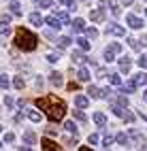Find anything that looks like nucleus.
<instances>
[{
    "label": "nucleus",
    "mask_w": 147,
    "mask_h": 151,
    "mask_svg": "<svg viewBox=\"0 0 147 151\" xmlns=\"http://www.w3.org/2000/svg\"><path fill=\"white\" fill-rule=\"evenodd\" d=\"M9 85H11V81H9V77H6V75H0V87H2V89H6Z\"/></svg>",
    "instance_id": "34"
},
{
    "label": "nucleus",
    "mask_w": 147,
    "mask_h": 151,
    "mask_svg": "<svg viewBox=\"0 0 147 151\" xmlns=\"http://www.w3.org/2000/svg\"><path fill=\"white\" fill-rule=\"evenodd\" d=\"M64 128H66V132H71V134H75V132H77V126H75L73 122H66V126H64Z\"/></svg>",
    "instance_id": "38"
},
{
    "label": "nucleus",
    "mask_w": 147,
    "mask_h": 151,
    "mask_svg": "<svg viewBox=\"0 0 147 151\" xmlns=\"http://www.w3.org/2000/svg\"><path fill=\"white\" fill-rule=\"evenodd\" d=\"M73 60H75V62H90V58L85 55L83 49H79V51H73Z\"/></svg>",
    "instance_id": "10"
},
{
    "label": "nucleus",
    "mask_w": 147,
    "mask_h": 151,
    "mask_svg": "<svg viewBox=\"0 0 147 151\" xmlns=\"http://www.w3.org/2000/svg\"><path fill=\"white\" fill-rule=\"evenodd\" d=\"M28 22H30L32 26H41V24L45 22V19H43L41 15H38V13H30V15H28Z\"/></svg>",
    "instance_id": "13"
},
{
    "label": "nucleus",
    "mask_w": 147,
    "mask_h": 151,
    "mask_svg": "<svg viewBox=\"0 0 147 151\" xmlns=\"http://www.w3.org/2000/svg\"><path fill=\"white\" fill-rule=\"evenodd\" d=\"M66 87H68V89H71V92H75V89H77V83H68Z\"/></svg>",
    "instance_id": "49"
},
{
    "label": "nucleus",
    "mask_w": 147,
    "mask_h": 151,
    "mask_svg": "<svg viewBox=\"0 0 147 151\" xmlns=\"http://www.w3.org/2000/svg\"><path fill=\"white\" fill-rule=\"evenodd\" d=\"M41 87H43V79L38 77V79H36V89H41Z\"/></svg>",
    "instance_id": "48"
},
{
    "label": "nucleus",
    "mask_w": 147,
    "mask_h": 151,
    "mask_svg": "<svg viewBox=\"0 0 147 151\" xmlns=\"http://www.w3.org/2000/svg\"><path fill=\"white\" fill-rule=\"evenodd\" d=\"M36 2L41 4L43 9H51V6H53V0H36Z\"/></svg>",
    "instance_id": "36"
},
{
    "label": "nucleus",
    "mask_w": 147,
    "mask_h": 151,
    "mask_svg": "<svg viewBox=\"0 0 147 151\" xmlns=\"http://www.w3.org/2000/svg\"><path fill=\"white\" fill-rule=\"evenodd\" d=\"M75 104H77V109H87V104H90V98L77 96V98H75Z\"/></svg>",
    "instance_id": "14"
},
{
    "label": "nucleus",
    "mask_w": 147,
    "mask_h": 151,
    "mask_svg": "<svg viewBox=\"0 0 147 151\" xmlns=\"http://www.w3.org/2000/svg\"><path fill=\"white\" fill-rule=\"evenodd\" d=\"M104 60H107V62H115V51H113L111 47L104 51Z\"/></svg>",
    "instance_id": "29"
},
{
    "label": "nucleus",
    "mask_w": 147,
    "mask_h": 151,
    "mask_svg": "<svg viewBox=\"0 0 147 151\" xmlns=\"http://www.w3.org/2000/svg\"><path fill=\"white\" fill-rule=\"evenodd\" d=\"M55 15H58V19L62 22V26H68V24H71V17H68V13H66V11H58Z\"/></svg>",
    "instance_id": "18"
},
{
    "label": "nucleus",
    "mask_w": 147,
    "mask_h": 151,
    "mask_svg": "<svg viewBox=\"0 0 147 151\" xmlns=\"http://www.w3.org/2000/svg\"><path fill=\"white\" fill-rule=\"evenodd\" d=\"M77 79H79L81 83H85V81H90V73H87V68H81L79 73H77Z\"/></svg>",
    "instance_id": "20"
},
{
    "label": "nucleus",
    "mask_w": 147,
    "mask_h": 151,
    "mask_svg": "<svg viewBox=\"0 0 147 151\" xmlns=\"http://www.w3.org/2000/svg\"><path fill=\"white\" fill-rule=\"evenodd\" d=\"M77 43H79V47L83 49V51H90V43H87L83 36H81V38H77Z\"/></svg>",
    "instance_id": "33"
},
{
    "label": "nucleus",
    "mask_w": 147,
    "mask_h": 151,
    "mask_svg": "<svg viewBox=\"0 0 147 151\" xmlns=\"http://www.w3.org/2000/svg\"><path fill=\"white\" fill-rule=\"evenodd\" d=\"M38 45V36L32 34V30L28 28H17L15 30V47L22 51H34Z\"/></svg>",
    "instance_id": "2"
},
{
    "label": "nucleus",
    "mask_w": 147,
    "mask_h": 151,
    "mask_svg": "<svg viewBox=\"0 0 147 151\" xmlns=\"http://www.w3.org/2000/svg\"><path fill=\"white\" fill-rule=\"evenodd\" d=\"M71 28H73V32H83V30H85V22H83V19H75V22H71Z\"/></svg>",
    "instance_id": "11"
},
{
    "label": "nucleus",
    "mask_w": 147,
    "mask_h": 151,
    "mask_svg": "<svg viewBox=\"0 0 147 151\" xmlns=\"http://www.w3.org/2000/svg\"><path fill=\"white\" fill-rule=\"evenodd\" d=\"M141 43H143V45H147V34H145V36L141 38Z\"/></svg>",
    "instance_id": "51"
},
{
    "label": "nucleus",
    "mask_w": 147,
    "mask_h": 151,
    "mask_svg": "<svg viewBox=\"0 0 147 151\" xmlns=\"http://www.w3.org/2000/svg\"><path fill=\"white\" fill-rule=\"evenodd\" d=\"M120 73H122V75H128V73H130V58H128V55L120 58Z\"/></svg>",
    "instance_id": "5"
},
{
    "label": "nucleus",
    "mask_w": 147,
    "mask_h": 151,
    "mask_svg": "<svg viewBox=\"0 0 147 151\" xmlns=\"http://www.w3.org/2000/svg\"><path fill=\"white\" fill-rule=\"evenodd\" d=\"M6 34H11V26H9V22H0V36H6Z\"/></svg>",
    "instance_id": "19"
},
{
    "label": "nucleus",
    "mask_w": 147,
    "mask_h": 151,
    "mask_svg": "<svg viewBox=\"0 0 147 151\" xmlns=\"http://www.w3.org/2000/svg\"><path fill=\"white\" fill-rule=\"evenodd\" d=\"M136 64H139L141 68H147V55H141L139 60H136Z\"/></svg>",
    "instance_id": "43"
},
{
    "label": "nucleus",
    "mask_w": 147,
    "mask_h": 151,
    "mask_svg": "<svg viewBox=\"0 0 147 151\" xmlns=\"http://www.w3.org/2000/svg\"><path fill=\"white\" fill-rule=\"evenodd\" d=\"M64 143H66V145H75V143H77V136H75V134H73V136H66V134H64Z\"/></svg>",
    "instance_id": "42"
},
{
    "label": "nucleus",
    "mask_w": 147,
    "mask_h": 151,
    "mask_svg": "<svg viewBox=\"0 0 147 151\" xmlns=\"http://www.w3.org/2000/svg\"><path fill=\"white\" fill-rule=\"evenodd\" d=\"M0 132H2V124H0Z\"/></svg>",
    "instance_id": "53"
},
{
    "label": "nucleus",
    "mask_w": 147,
    "mask_h": 151,
    "mask_svg": "<svg viewBox=\"0 0 147 151\" xmlns=\"http://www.w3.org/2000/svg\"><path fill=\"white\" fill-rule=\"evenodd\" d=\"M94 122H96L98 126H107V117H104V113H100V111H98V113H94Z\"/></svg>",
    "instance_id": "21"
},
{
    "label": "nucleus",
    "mask_w": 147,
    "mask_h": 151,
    "mask_svg": "<svg viewBox=\"0 0 147 151\" xmlns=\"http://www.w3.org/2000/svg\"><path fill=\"white\" fill-rule=\"evenodd\" d=\"M109 81H111L113 85H117V87H120V85H122V77L117 75V73H111V75H109Z\"/></svg>",
    "instance_id": "27"
},
{
    "label": "nucleus",
    "mask_w": 147,
    "mask_h": 151,
    "mask_svg": "<svg viewBox=\"0 0 147 151\" xmlns=\"http://www.w3.org/2000/svg\"><path fill=\"white\" fill-rule=\"evenodd\" d=\"M128 43H130V47L134 49V51H141V41H136V38H128Z\"/></svg>",
    "instance_id": "30"
},
{
    "label": "nucleus",
    "mask_w": 147,
    "mask_h": 151,
    "mask_svg": "<svg viewBox=\"0 0 147 151\" xmlns=\"http://www.w3.org/2000/svg\"><path fill=\"white\" fill-rule=\"evenodd\" d=\"M115 102H117V104H122V106H128V98H126V94H122V96H117Z\"/></svg>",
    "instance_id": "35"
},
{
    "label": "nucleus",
    "mask_w": 147,
    "mask_h": 151,
    "mask_svg": "<svg viewBox=\"0 0 147 151\" xmlns=\"http://www.w3.org/2000/svg\"><path fill=\"white\" fill-rule=\"evenodd\" d=\"M4 104H6L9 109H13V106H15V98H13V96H6V98H4Z\"/></svg>",
    "instance_id": "41"
},
{
    "label": "nucleus",
    "mask_w": 147,
    "mask_h": 151,
    "mask_svg": "<svg viewBox=\"0 0 147 151\" xmlns=\"http://www.w3.org/2000/svg\"><path fill=\"white\" fill-rule=\"evenodd\" d=\"M41 145H43L45 151H49V149H51V151H60V149H62L60 145H55L53 140H49V138H43V140H41Z\"/></svg>",
    "instance_id": "6"
},
{
    "label": "nucleus",
    "mask_w": 147,
    "mask_h": 151,
    "mask_svg": "<svg viewBox=\"0 0 147 151\" xmlns=\"http://www.w3.org/2000/svg\"><path fill=\"white\" fill-rule=\"evenodd\" d=\"M45 24L51 26L53 30H60V28H62V22L58 19V15H47V17H45Z\"/></svg>",
    "instance_id": "4"
},
{
    "label": "nucleus",
    "mask_w": 147,
    "mask_h": 151,
    "mask_svg": "<svg viewBox=\"0 0 147 151\" xmlns=\"http://www.w3.org/2000/svg\"><path fill=\"white\" fill-rule=\"evenodd\" d=\"M145 2H147V0H145Z\"/></svg>",
    "instance_id": "56"
},
{
    "label": "nucleus",
    "mask_w": 147,
    "mask_h": 151,
    "mask_svg": "<svg viewBox=\"0 0 147 151\" xmlns=\"http://www.w3.org/2000/svg\"><path fill=\"white\" fill-rule=\"evenodd\" d=\"M115 143H120L122 147H130V140H128V136H126L124 132H117L115 134Z\"/></svg>",
    "instance_id": "9"
},
{
    "label": "nucleus",
    "mask_w": 147,
    "mask_h": 151,
    "mask_svg": "<svg viewBox=\"0 0 147 151\" xmlns=\"http://www.w3.org/2000/svg\"><path fill=\"white\" fill-rule=\"evenodd\" d=\"M113 143H115V136H104V138H102V147H104V149H109Z\"/></svg>",
    "instance_id": "31"
},
{
    "label": "nucleus",
    "mask_w": 147,
    "mask_h": 151,
    "mask_svg": "<svg viewBox=\"0 0 147 151\" xmlns=\"http://www.w3.org/2000/svg\"><path fill=\"white\" fill-rule=\"evenodd\" d=\"M0 147H2V140H0Z\"/></svg>",
    "instance_id": "54"
},
{
    "label": "nucleus",
    "mask_w": 147,
    "mask_h": 151,
    "mask_svg": "<svg viewBox=\"0 0 147 151\" xmlns=\"http://www.w3.org/2000/svg\"><path fill=\"white\" fill-rule=\"evenodd\" d=\"M58 2L64 4L66 11H77V2H75V0H58Z\"/></svg>",
    "instance_id": "17"
},
{
    "label": "nucleus",
    "mask_w": 147,
    "mask_h": 151,
    "mask_svg": "<svg viewBox=\"0 0 147 151\" xmlns=\"http://www.w3.org/2000/svg\"><path fill=\"white\" fill-rule=\"evenodd\" d=\"M13 85H15L17 89H24V87H26V81H24L22 77H15V79H13Z\"/></svg>",
    "instance_id": "32"
},
{
    "label": "nucleus",
    "mask_w": 147,
    "mask_h": 151,
    "mask_svg": "<svg viewBox=\"0 0 147 151\" xmlns=\"http://www.w3.org/2000/svg\"><path fill=\"white\" fill-rule=\"evenodd\" d=\"M126 22H128V26H130L132 30H141V28H143V19H141V17H136L134 13L126 15Z\"/></svg>",
    "instance_id": "3"
},
{
    "label": "nucleus",
    "mask_w": 147,
    "mask_h": 151,
    "mask_svg": "<svg viewBox=\"0 0 147 151\" xmlns=\"http://www.w3.org/2000/svg\"><path fill=\"white\" fill-rule=\"evenodd\" d=\"M49 79H51V83L55 85V87H60L64 81H62V73H51V75H49Z\"/></svg>",
    "instance_id": "16"
},
{
    "label": "nucleus",
    "mask_w": 147,
    "mask_h": 151,
    "mask_svg": "<svg viewBox=\"0 0 147 151\" xmlns=\"http://www.w3.org/2000/svg\"><path fill=\"white\" fill-rule=\"evenodd\" d=\"M26 115H28V119H30V122H34V124H36V122H41V115H38L36 111H28Z\"/></svg>",
    "instance_id": "28"
},
{
    "label": "nucleus",
    "mask_w": 147,
    "mask_h": 151,
    "mask_svg": "<svg viewBox=\"0 0 147 151\" xmlns=\"http://www.w3.org/2000/svg\"><path fill=\"white\" fill-rule=\"evenodd\" d=\"M143 100H145V102H147V92H145V94H143Z\"/></svg>",
    "instance_id": "52"
},
{
    "label": "nucleus",
    "mask_w": 147,
    "mask_h": 151,
    "mask_svg": "<svg viewBox=\"0 0 147 151\" xmlns=\"http://www.w3.org/2000/svg\"><path fill=\"white\" fill-rule=\"evenodd\" d=\"M124 109H126V106H122V104H117L115 100H111V111H113V115H117V117H124V113H126Z\"/></svg>",
    "instance_id": "8"
},
{
    "label": "nucleus",
    "mask_w": 147,
    "mask_h": 151,
    "mask_svg": "<svg viewBox=\"0 0 147 151\" xmlns=\"http://www.w3.org/2000/svg\"><path fill=\"white\" fill-rule=\"evenodd\" d=\"M85 34L90 36V38H96V36H98V30H96V28H85Z\"/></svg>",
    "instance_id": "37"
},
{
    "label": "nucleus",
    "mask_w": 147,
    "mask_h": 151,
    "mask_svg": "<svg viewBox=\"0 0 147 151\" xmlns=\"http://www.w3.org/2000/svg\"><path fill=\"white\" fill-rule=\"evenodd\" d=\"M15 140V132H6L4 134V143H13Z\"/></svg>",
    "instance_id": "44"
},
{
    "label": "nucleus",
    "mask_w": 147,
    "mask_h": 151,
    "mask_svg": "<svg viewBox=\"0 0 147 151\" xmlns=\"http://www.w3.org/2000/svg\"><path fill=\"white\" fill-rule=\"evenodd\" d=\"M73 115H75V119H77V122H83V124L87 122V115L83 113L81 109H79V111H73Z\"/></svg>",
    "instance_id": "26"
},
{
    "label": "nucleus",
    "mask_w": 147,
    "mask_h": 151,
    "mask_svg": "<svg viewBox=\"0 0 147 151\" xmlns=\"http://www.w3.org/2000/svg\"><path fill=\"white\" fill-rule=\"evenodd\" d=\"M111 49H113L115 53H122V45H120V43H113V45H111Z\"/></svg>",
    "instance_id": "46"
},
{
    "label": "nucleus",
    "mask_w": 147,
    "mask_h": 151,
    "mask_svg": "<svg viewBox=\"0 0 147 151\" xmlns=\"http://www.w3.org/2000/svg\"><path fill=\"white\" fill-rule=\"evenodd\" d=\"M58 60H60V58H58V53H47V62H49V64H55Z\"/></svg>",
    "instance_id": "40"
},
{
    "label": "nucleus",
    "mask_w": 147,
    "mask_h": 151,
    "mask_svg": "<svg viewBox=\"0 0 147 151\" xmlns=\"http://www.w3.org/2000/svg\"><path fill=\"white\" fill-rule=\"evenodd\" d=\"M55 45L60 47V49H66L68 45H71V38H68V36H60V38L55 41Z\"/></svg>",
    "instance_id": "22"
},
{
    "label": "nucleus",
    "mask_w": 147,
    "mask_h": 151,
    "mask_svg": "<svg viewBox=\"0 0 147 151\" xmlns=\"http://www.w3.org/2000/svg\"><path fill=\"white\" fill-rule=\"evenodd\" d=\"M107 30H109L111 34H115V36H124V34H126V30H124L122 26H117V24H109V28H107Z\"/></svg>",
    "instance_id": "7"
},
{
    "label": "nucleus",
    "mask_w": 147,
    "mask_h": 151,
    "mask_svg": "<svg viewBox=\"0 0 147 151\" xmlns=\"http://www.w3.org/2000/svg\"><path fill=\"white\" fill-rule=\"evenodd\" d=\"M9 9H11V15H22V4H19V2H15V0H13V2H11V6H9Z\"/></svg>",
    "instance_id": "23"
},
{
    "label": "nucleus",
    "mask_w": 147,
    "mask_h": 151,
    "mask_svg": "<svg viewBox=\"0 0 147 151\" xmlns=\"http://www.w3.org/2000/svg\"><path fill=\"white\" fill-rule=\"evenodd\" d=\"M87 140H90L92 145H96V143H98V134H90V136H87Z\"/></svg>",
    "instance_id": "47"
},
{
    "label": "nucleus",
    "mask_w": 147,
    "mask_h": 151,
    "mask_svg": "<svg viewBox=\"0 0 147 151\" xmlns=\"http://www.w3.org/2000/svg\"><path fill=\"white\" fill-rule=\"evenodd\" d=\"M122 2H124V4H126V6H130V4H132V2H134V0H122Z\"/></svg>",
    "instance_id": "50"
},
{
    "label": "nucleus",
    "mask_w": 147,
    "mask_h": 151,
    "mask_svg": "<svg viewBox=\"0 0 147 151\" xmlns=\"http://www.w3.org/2000/svg\"><path fill=\"white\" fill-rule=\"evenodd\" d=\"M107 75H109V73H107V68H100V66H98V79H102V77H107Z\"/></svg>",
    "instance_id": "45"
},
{
    "label": "nucleus",
    "mask_w": 147,
    "mask_h": 151,
    "mask_svg": "<svg viewBox=\"0 0 147 151\" xmlns=\"http://www.w3.org/2000/svg\"><path fill=\"white\" fill-rule=\"evenodd\" d=\"M34 104L38 109H45V113H47V117L51 119V122H60V119L64 117V113H66V102H64L62 98H58V96L36 98Z\"/></svg>",
    "instance_id": "1"
},
{
    "label": "nucleus",
    "mask_w": 147,
    "mask_h": 151,
    "mask_svg": "<svg viewBox=\"0 0 147 151\" xmlns=\"http://www.w3.org/2000/svg\"><path fill=\"white\" fill-rule=\"evenodd\" d=\"M132 81H134L136 85H147V73H136V75L132 77Z\"/></svg>",
    "instance_id": "12"
},
{
    "label": "nucleus",
    "mask_w": 147,
    "mask_h": 151,
    "mask_svg": "<svg viewBox=\"0 0 147 151\" xmlns=\"http://www.w3.org/2000/svg\"><path fill=\"white\" fill-rule=\"evenodd\" d=\"M24 140H26L28 145H34L36 143V134L32 132V130H26V132H24Z\"/></svg>",
    "instance_id": "15"
},
{
    "label": "nucleus",
    "mask_w": 147,
    "mask_h": 151,
    "mask_svg": "<svg viewBox=\"0 0 147 151\" xmlns=\"http://www.w3.org/2000/svg\"><path fill=\"white\" fill-rule=\"evenodd\" d=\"M145 15H147V9H145Z\"/></svg>",
    "instance_id": "55"
},
{
    "label": "nucleus",
    "mask_w": 147,
    "mask_h": 151,
    "mask_svg": "<svg viewBox=\"0 0 147 151\" xmlns=\"http://www.w3.org/2000/svg\"><path fill=\"white\" fill-rule=\"evenodd\" d=\"M122 119H124V122H128V124H132V122H134V115L130 113V111H126V113H124V117H122Z\"/></svg>",
    "instance_id": "39"
},
{
    "label": "nucleus",
    "mask_w": 147,
    "mask_h": 151,
    "mask_svg": "<svg viewBox=\"0 0 147 151\" xmlns=\"http://www.w3.org/2000/svg\"><path fill=\"white\" fill-rule=\"evenodd\" d=\"M90 17H92V22H102V19H104V13L98 11V9H94V11L90 13Z\"/></svg>",
    "instance_id": "24"
},
{
    "label": "nucleus",
    "mask_w": 147,
    "mask_h": 151,
    "mask_svg": "<svg viewBox=\"0 0 147 151\" xmlns=\"http://www.w3.org/2000/svg\"><path fill=\"white\" fill-rule=\"evenodd\" d=\"M87 94H90L92 98H102V94H100V89H98L96 85H90V87H87Z\"/></svg>",
    "instance_id": "25"
}]
</instances>
